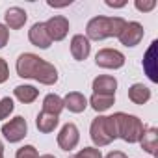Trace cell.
Returning <instances> with one entry per match:
<instances>
[{
  "instance_id": "1",
  "label": "cell",
  "mask_w": 158,
  "mask_h": 158,
  "mask_svg": "<svg viewBox=\"0 0 158 158\" xmlns=\"http://www.w3.org/2000/svg\"><path fill=\"white\" fill-rule=\"evenodd\" d=\"M15 69L21 78H32L43 86H54L58 82V69L34 52H23L17 58Z\"/></svg>"
},
{
  "instance_id": "2",
  "label": "cell",
  "mask_w": 158,
  "mask_h": 158,
  "mask_svg": "<svg viewBox=\"0 0 158 158\" xmlns=\"http://www.w3.org/2000/svg\"><path fill=\"white\" fill-rule=\"evenodd\" d=\"M127 21L123 17H106V15H97L89 19L86 26V37L89 41H102L108 37H117L121 30L125 28Z\"/></svg>"
},
{
  "instance_id": "3",
  "label": "cell",
  "mask_w": 158,
  "mask_h": 158,
  "mask_svg": "<svg viewBox=\"0 0 158 158\" xmlns=\"http://www.w3.org/2000/svg\"><path fill=\"white\" fill-rule=\"evenodd\" d=\"M89 138L95 143V147H106L114 139H117V121L114 115H99L91 121L89 127Z\"/></svg>"
},
{
  "instance_id": "4",
  "label": "cell",
  "mask_w": 158,
  "mask_h": 158,
  "mask_svg": "<svg viewBox=\"0 0 158 158\" xmlns=\"http://www.w3.org/2000/svg\"><path fill=\"white\" fill-rule=\"evenodd\" d=\"M115 121H117V138H121L127 143H139L145 127L138 115L115 112Z\"/></svg>"
},
{
  "instance_id": "5",
  "label": "cell",
  "mask_w": 158,
  "mask_h": 158,
  "mask_svg": "<svg viewBox=\"0 0 158 158\" xmlns=\"http://www.w3.org/2000/svg\"><path fill=\"white\" fill-rule=\"evenodd\" d=\"M2 134L10 143H19L26 138L28 134V123L23 115H15L8 123L2 125Z\"/></svg>"
},
{
  "instance_id": "6",
  "label": "cell",
  "mask_w": 158,
  "mask_h": 158,
  "mask_svg": "<svg viewBox=\"0 0 158 158\" xmlns=\"http://www.w3.org/2000/svg\"><path fill=\"white\" fill-rule=\"evenodd\" d=\"M125 61V54L117 48H101L95 54V63L102 69H121Z\"/></svg>"
},
{
  "instance_id": "7",
  "label": "cell",
  "mask_w": 158,
  "mask_h": 158,
  "mask_svg": "<svg viewBox=\"0 0 158 158\" xmlns=\"http://www.w3.org/2000/svg\"><path fill=\"white\" fill-rule=\"evenodd\" d=\"M143 35H145L143 24L138 23V21H130V23L125 24V28L121 30V34L117 35V39H119V43L125 45V47H136V45L141 43Z\"/></svg>"
},
{
  "instance_id": "8",
  "label": "cell",
  "mask_w": 158,
  "mask_h": 158,
  "mask_svg": "<svg viewBox=\"0 0 158 158\" xmlns=\"http://www.w3.org/2000/svg\"><path fill=\"white\" fill-rule=\"evenodd\" d=\"M45 28L50 41H63L69 34V21L63 15H54L48 21H45Z\"/></svg>"
},
{
  "instance_id": "9",
  "label": "cell",
  "mask_w": 158,
  "mask_h": 158,
  "mask_svg": "<svg viewBox=\"0 0 158 158\" xmlns=\"http://www.w3.org/2000/svg\"><path fill=\"white\" fill-rule=\"evenodd\" d=\"M78 141H80V132H78V127L74 123H65L58 134V145L61 151H73Z\"/></svg>"
},
{
  "instance_id": "10",
  "label": "cell",
  "mask_w": 158,
  "mask_h": 158,
  "mask_svg": "<svg viewBox=\"0 0 158 158\" xmlns=\"http://www.w3.org/2000/svg\"><path fill=\"white\" fill-rule=\"evenodd\" d=\"M89 52H91V43H89V39H88L84 34L73 35V39H71V54H73V58H74L76 61L88 60Z\"/></svg>"
},
{
  "instance_id": "11",
  "label": "cell",
  "mask_w": 158,
  "mask_h": 158,
  "mask_svg": "<svg viewBox=\"0 0 158 158\" xmlns=\"http://www.w3.org/2000/svg\"><path fill=\"white\" fill-rule=\"evenodd\" d=\"M28 39H30V43L34 45V47H37V48H43V50H47L50 45H52V41H50V37H48V34H47V28H45V23H35V24H32V28L28 30Z\"/></svg>"
},
{
  "instance_id": "12",
  "label": "cell",
  "mask_w": 158,
  "mask_h": 158,
  "mask_svg": "<svg viewBox=\"0 0 158 158\" xmlns=\"http://www.w3.org/2000/svg\"><path fill=\"white\" fill-rule=\"evenodd\" d=\"M93 93L97 95H110V97H115V89H117V80H115V76L112 74H99L93 84Z\"/></svg>"
},
{
  "instance_id": "13",
  "label": "cell",
  "mask_w": 158,
  "mask_h": 158,
  "mask_svg": "<svg viewBox=\"0 0 158 158\" xmlns=\"http://www.w3.org/2000/svg\"><path fill=\"white\" fill-rule=\"evenodd\" d=\"M4 21H6L8 30H10V28H11V30H21V28L26 24V21H28V13H26L23 8L13 6V8H8V10H6Z\"/></svg>"
},
{
  "instance_id": "14",
  "label": "cell",
  "mask_w": 158,
  "mask_h": 158,
  "mask_svg": "<svg viewBox=\"0 0 158 158\" xmlns=\"http://www.w3.org/2000/svg\"><path fill=\"white\" fill-rule=\"evenodd\" d=\"M63 108H67L73 114H82L88 108V99L80 91H71L63 97Z\"/></svg>"
},
{
  "instance_id": "15",
  "label": "cell",
  "mask_w": 158,
  "mask_h": 158,
  "mask_svg": "<svg viewBox=\"0 0 158 158\" xmlns=\"http://www.w3.org/2000/svg\"><path fill=\"white\" fill-rule=\"evenodd\" d=\"M156 41L151 43V47L147 48L145 52V58H143V69L149 76L151 82H158V69H156Z\"/></svg>"
},
{
  "instance_id": "16",
  "label": "cell",
  "mask_w": 158,
  "mask_h": 158,
  "mask_svg": "<svg viewBox=\"0 0 158 158\" xmlns=\"http://www.w3.org/2000/svg\"><path fill=\"white\" fill-rule=\"evenodd\" d=\"M58 123H60V115H54V114H47V112H39L37 114V117H35V127H37V130L41 132V134H50V132H54L56 130V127H58Z\"/></svg>"
},
{
  "instance_id": "17",
  "label": "cell",
  "mask_w": 158,
  "mask_h": 158,
  "mask_svg": "<svg viewBox=\"0 0 158 158\" xmlns=\"http://www.w3.org/2000/svg\"><path fill=\"white\" fill-rule=\"evenodd\" d=\"M128 99H130L134 104H139V106H141V104H145V102L151 101V89H149L147 86L136 82V84H132V86L128 88Z\"/></svg>"
},
{
  "instance_id": "18",
  "label": "cell",
  "mask_w": 158,
  "mask_h": 158,
  "mask_svg": "<svg viewBox=\"0 0 158 158\" xmlns=\"http://www.w3.org/2000/svg\"><path fill=\"white\" fill-rule=\"evenodd\" d=\"M13 95L23 104H30V102H34L39 97V89L34 88V86H30V84H23V86H17L13 89Z\"/></svg>"
},
{
  "instance_id": "19",
  "label": "cell",
  "mask_w": 158,
  "mask_h": 158,
  "mask_svg": "<svg viewBox=\"0 0 158 158\" xmlns=\"http://www.w3.org/2000/svg\"><path fill=\"white\" fill-rule=\"evenodd\" d=\"M88 102H89V106H91L97 114H102V112L110 110V108L115 104V97H110V95H97V93H93L91 99H89Z\"/></svg>"
},
{
  "instance_id": "20",
  "label": "cell",
  "mask_w": 158,
  "mask_h": 158,
  "mask_svg": "<svg viewBox=\"0 0 158 158\" xmlns=\"http://www.w3.org/2000/svg\"><path fill=\"white\" fill-rule=\"evenodd\" d=\"M61 110H63V99H61L60 95H56V93L45 95V99H43V112L60 115Z\"/></svg>"
},
{
  "instance_id": "21",
  "label": "cell",
  "mask_w": 158,
  "mask_h": 158,
  "mask_svg": "<svg viewBox=\"0 0 158 158\" xmlns=\"http://www.w3.org/2000/svg\"><path fill=\"white\" fill-rule=\"evenodd\" d=\"M156 139H158V130L154 127H151V128H145V132L139 139V145L145 152L154 154L156 152Z\"/></svg>"
},
{
  "instance_id": "22",
  "label": "cell",
  "mask_w": 158,
  "mask_h": 158,
  "mask_svg": "<svg viewBox=\"0 0 158 158\" xmlns=\"http://www.w3.org/2000/svg\"><path fill=\"white\" fill-rule=\"evenodd\" d=\"M15 110V104H13V99L11 97H4L0 99V121L8 119Z\"/></svg>"
},
{
  "instance_id": "23",
  "label": "cell",
  "mask_w": 158,
  "mask_h": 158,
  "mask_svg": "<svg viewBox=\"0 0 158 158\" xmlns=\"http://www.w3.org/2000/svg\"><path fill=\"white\" fill-rule=\"evenodd\" d=\"M71 158H102V152L97 147H84V149L78 151L76 154H73Z\"/></svg>"
},
{
  "instance_id": "24",
  "label": "cell",
  "mask_w": 158,
  "mask_h": 158,
  "mask_svg": "<svg viewBox=\"0 0 158 158\" xmlns=\"http://www.w3.org/2000/svg\"><path fill=\"white\" fill-rule=\"evenodd\" d=\"M15 158H39V152L34 145H23L17 149Z\"/></svg>"
},
{
  "instance_id": "25",
  "label": "cell",
  "mask_w": 158,
  "mask_h": 158,
  "mask_svg": "<svg viewBox=\"0 0 158 158\" xmlns=\"http://www.w3.org/2000/svg\"><path fill=\"white\" fill-rule=\"evenodd\" d=\"M134 8L141 13H149L156 8V0H136L134 2Z\"/></svg>"
},
{
  "instance_id": "26",
  "label": "cell",
  "mask_w": 158,
  "mask_h": 158,
  "mask_svg": "<svg viewBox=\"0 0 158 158\" xmlns=\"http://www.w3.org/2000/svg\"><path fill=\"white\" fill-rule=\"evenodd\" d=\"M10 78V65L4 58H0V84H4Z\"/></svg>"
},
{
  "instance_id": "27",
  "label": "cell",
  "mask_w": 158,
  "mask_h": 158,
  "mask_svg": "<svg viewBox=\"0 0 158 158\" xmlns=\"http://www.w3.org/2000/svg\"><path fill=\"white\" fill-rule=\"evenodd\" d=\"M8 41H10V30L6 24L0 23V48H4L8 45Z\"/></svg>"
},
{
  "instance_id": "28",
  "label": "cell",
  "mask_w": 158,
  "mask_h": 158,
  "mask_svg": "<svg viewBox=\"0 0 158 158\" xmlns=\"http://www.w3.org/2000/svg\"><path fill=\"white\" fill-rule=\"evenodd\" d=\"M104 4L108 8H125L127 6V0H104Z\"/></svg>"
},
{
  "instance_id": "29",
  "label": "cell",
  "mask_w": 158,
  "mask_h": 158,
  "mask_svg": "<svg viewBox=\"0 0 158 158\" xmlns=\"http://www.w3.org/2000/svg\"><path fill=\"white\" fill-rule=\"evenodd\" d=\"M50 8H67L69 4H71V0H65V2H54V0H48L47 2Z\"/></svg>"
},
{
  "instance_id": "30",
  "label": "cell",
  "mask_w": 158,
  "mask_h": 158,
  "mask_svg": "<svg viewBox=\"0 0 158 158\" xmlns=\"http://www.w3.org/2000/svg\"><path fill=\"white\" fill-rule=\"evenodd\" d=\"M102 158H128L123 151H112V152H108L106 156H102Z\"/></svg>"
},
{
  "instance_id": "31",
  "label": "cell",
  "mask_w": 158,
  "mask_h": 158,
  "mask_svg": "<svg viewBox=\"0 0 158 158\" xmlns=\"http://www.w3.org/2000/svg\"><path fill=\"white\" fill-rule=\"evenodd\" d=\"M39 158H56V156H54V154H41Z\"/></svg>"
},
{
  "instance_id": "32",
  "label": "cell",
  "mask_w": 158,
  "mask_h": 158,
  "mask_svg": "<svg viewBox=\"0 0 158 158\" xmlns=\"http://www.w3.org/2000/svg\"><path fill=\"white\" fill-rule=\"evenodd\" d=\"M0 152H4V143L0 141Z\"/></svg>"
},
{
  "instance_id": "33",
  "label": "cell",
  "mask_w": 158,
  "mask_h": 158,
  "mask_svg": "<svg viewBox=\"0 0 158 158\" xmlns=\"http://www.w3.org/2000/svg\"><path fill=\"white\" fill-rule=\"evenodd\" d=\"M0 158H4V152H0Z\"/></svg>"
}]
</instances>
